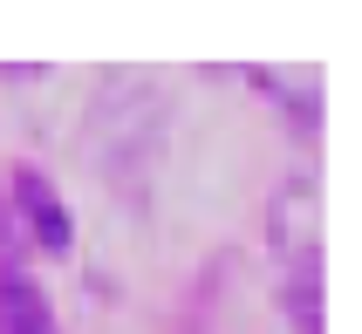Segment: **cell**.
Wrapping results in <instances>:
<instances>
[{
    "label": "cell",
    "instance_id": "obj_2",
    "mask_svg": "<svg viewBox=\"0 0 362 334\" xmlns=\"http://www.w3.org/2000/svg\"><path fill=\"white\" fill-rule=\"evenodd\" d=\"M14 218H21V232L35 239L41 253H69V246H76V218H69L62 191L41 171H21L14 177Z\"/></svg>",
    "mask_w": 362,
    "mask_h": 334
},
{
    "label": "cell",
    "instance_id": "obj_4",
    "mask_svg": "<svg viewBox=\"0 0 362 334\" xmlns=\"http://www.w3.org/2000/svg\"><path fill=\"white\" fill-rule=\"evenodd\" d=\"M253 89H267V96H281V109L301 130H322V68H253Z\"/></svg>",
    "mask_w": 362,
    "mask_h": 334
},
{
    "label": "cell",
    "instance_id": "obj_5",
    "mask_svg": "<svg viewBox=\"0 0 362 334\" xmlns=\"http://www.w3.org/2000/svg\"><path fill=\"white\" fill-rule=\"evenodd\" d=\"M14 246H21V218H14V205L0 198V253H14Z\"/></svg>",
    "mask_w": 362,
    "mask_h": 334
},
{
    "label": "cell",
    "instance_id": "obj_3",
    "mask_svg": "<svg viewBox=\"0 0 362 334\" xmlns=\"http://www.w3.org/2000/svg\"><path fill=\"white\" fill-rule=\"evenodd\" d=\"M0 334H62L48 294L21 266H0Z\"/></svg>",
    "mask_w": 362,
    "mask_h": 334
},
{
    "label": "cell",
    "instance_id": "obj_1",
    "mask_svg": "<svg viewBox=\"0 0 362 334\" xmlns=\"http://www.w3.org/2000/svg\"><path fill=\"white\" fill-rule=\"evenodd\" d=\"M267 246L281 266V307L294 321V334H322V287H328V239H322V184L294 177L274 198L267 218Z\"/></svg>",
    "mask_w": 362,
    "mask_h": 334
}]
</instances>
